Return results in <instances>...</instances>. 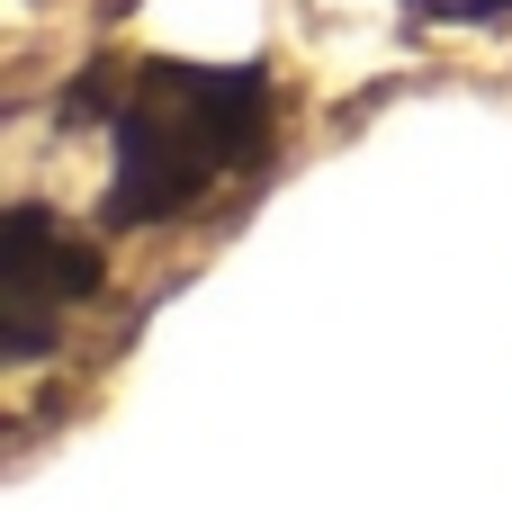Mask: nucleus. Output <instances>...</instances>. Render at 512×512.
<instances>
[{
  "label": "nucleus",
  "instance_id": "obj_1",
  "mask_svg": "<svg viewBox=\"0 0 512 512\" xmlns=\"http://www.w3.org/2000/svg\"><path fill=\"white\" fill-rule=\"evenodd\" d=\"M72 108L108 135V216L180 225L234 180H252L279 144V90L252 63H108L72 90Z\"/></svg>",
  "mask_w": 512,
  "mask_h": 512
},
{
  "label": "nucleus",
  "instance_id": "obj_3",
  "mask_svg": "<svg viewBox=\"0 0 512 512\" xmlns=\"http://www.w3.org/2000/svg\"><path fill=\"white\" fill-rule=\"evenodd\" d=\"M423 18H504L512 0H414Z\"/></svg>",
  "mask_w": 512,
  "mask_h": 512
},
{
  "label": "nucleus",
  "instance_id": "obj_2",
  "mask_svg": "<svg viewBox=\"0 0 512 512\" xmlns=\"http://www.w3.org/2000/svg\"><path fill=\"white\" fill-rule=\"evenodd\" d=\"M99 288V252L45 216V207H18L9 216V252H0V297H9V360H45L54 333L72 324V306Z\"/></svg>",
  "mask_w": 512,
  "mask_h": 512
}]
</instances>
